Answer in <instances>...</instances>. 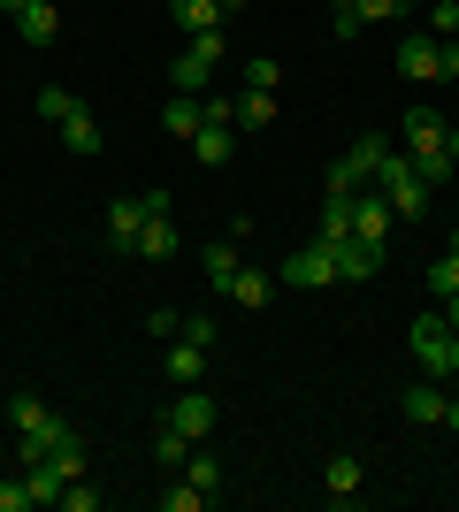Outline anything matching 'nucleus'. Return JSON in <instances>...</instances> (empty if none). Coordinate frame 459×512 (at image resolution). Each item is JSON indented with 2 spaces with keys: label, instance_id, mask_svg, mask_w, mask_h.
Instances as JSON below:
<instances>
[{
  "label": "nucleus",
  "instance_id": "nucleus-13",
  "mask_svg": "<svg viewBox=\"0 0 459 512\" xmlns=\"http://www.w3.org/2000/svg\"><path fill=\"white\" fill-rule=\"evenodd\" d=\"M322 490H329V505H360V459L352 451H337L322 467Z\"/></svg>",
  "mask_w": 459,
  "mask_h": 512
},
{
  "label": "nucleus",
  "instance_id": "nucleus-17",
  "mask_svg": "<svg viewBox=\"0 0 459 512\" xmlns=\"http://www.w3.org/2000/svg\"><path fill=\"white\" fill-rule=\"evenodd\" d=\"M131 253H138V260H169V253H176V222H169V214H146V230H138Z\"/></svg>",
  "mask_w": 459,
  "mask_h": 512
},
{
  "label": "nucleus",
  "instance_id": "nucleus-42",
  "mask_svg": "<svg viewBox=\"0 0 459 512\" xmlns=\"http://www.w3.org/2000/svg\"><path fill=\"white\" fill-rule=\"evenodd\" d=\"M444 321H452V329H459V291H452V299H444Z\"/></svg>",
  "mask_w": 459,
  "mask_h": 512
},
{
  "label": "nucleus",
  "instance_id": "nucleus-22",
  "mask_svg": "<svg viewBox=\"0 0 459 512\" xmlns=\"http://www.w3.org/2000/svg\"><path fill=\"white\" fill-rule=\"evenodd\" d=\"M238 268H245V260H238V245H207V283H215L222 299H230V283H238Z\"/></svg>",
  "mask_w": 459,
  "mask_h": 512
},
{
  "label": "nucleus",
  "instance_id": "nucleus-10",
  "mask_svg": "<svg viewBox=\"0 0 459 512\" xmlns=\"http://www.w3.org/2000/svg\"><path fill=\"white\" fill-rule=\"evenodd\" d=\"M16 39L23 46H54L62 39V8H54V0H31V8L16 16Z\"/></svg>",
  "mask_w": 459,
  "mask_h": 512
},
{
  "label": "nucleus",
  "instance_id": "nucleus-18",
  "mask_svg": "<svg viewBox=\"0 0 459 512\" xmlns=\"http://www.w3.org/2000/svg\"><path fill=\"white\" fill-rule=\"evenodd\" d=\"M444 406H452V398H444L437 383H414V390H406V421H414V428H437Z\"/></svg>",
  "mask_w": 459,
  "mask_h": 512
},
{
  "label": "nucleus",
  "instance_id": "nucleus-47",
  "mask_svg": "<svg viewBox=\"0 0 459 512\" xmlns=\"http://www.w3.org/2000/svg\"><path fill=\"white\" fill-rule=\"evenodd\" d=\"M452 253H459V230H452Z\"/></svg>",
  "mask_w": 459,
  "mask_h": 512
},
{
  "label": "nucleus",
  "instance_id": "nucleus-2",
  "mask_svg": "<svg viewBox=\"0 0 459 512\" xmlns=\"http://www.w3.org/2000/svg\"><path fill=\"white\" fill-rule=\"evenodd\" d=\"M383 153H391V138H352V153H337L329 161V176H322V192H368L375 184V169H383Z\"/></svg>",
  "mask_w": 459,
  "mask_h": 512
},
{
  "label": "nucleus",
  "instance_id": "nucleus-43",
  "mask_svg": "<svg viewBox=\"0 0 459 512\" xmlns=\"http://www.w3.org/2000/svg\"><path fill=\"white\" fill-rule=\"evenodd\" d=\"M23 8H31V0H0V16H23Z\"/></svg>",
  "mask_w": 459,
  "mask_h": 512
},
{
  "label": "nucleus",
  "instance_id": "nucleus-23",
  "mask_svg": "<svg viewBox=\"0 0 459 512\" xmlns=\"http://www.w3.org/2000/svg\"><path fill=\"white\" fill-rule=\"evenodd\" d=\"M314 237H352V192H322V230Z\"/></svg>",
  "mask_w": 459,
  "mask_h": 512
},
{
  "label": "nucleus",
  "instance_id": "nucleus-38",
  "mask_svg": "<svg viewBox=\"0 0 459 512\" xmlns=\"http://www.w3.org/2000/svg\"><path fill=\"white\" fill-rule=\"evenodd\" d=\"M176 337H192V344H207V352H215V321H207V314H184V329H176Z\"/></svg>",
  "mask_w": 459,
  "mask_h": 512
},
{
  "label": "nucleus",
  "instance_id": "nucleus-12",
  "mask_svg": "<svg viewBox=\"0 0 459 512\" xmlns=\"http://www.w3.org/2000/svg\"><path fill=\"white\" fill-rule=\"evenodd\" d=\"M161 123H169V138H184V146H192L199 130H207V107H199V92H169Z\"/></svg>",
  "mask_w": 459,
  "mask_h": 512
},
{
  "label": "nucleus",
  "instance_id": "nucleus-9",
  "mask_svg": "<svg viewBox=\"0 0 459 512\" xmlns=\"http://www.w3.org/2000/svg\"><path fill=\"white\" fill-rule=\"evenodd\" d=\"M444 130H452V115H437V107H414V115H406V161L437 153V146H444Z\"/></svg>",
  "mask_w": 459,
  "mask_h": 512
},
{
  "label": "nucleus",
  "instance_id": "nucleus-6",
  "mask_svg": "<svg viewBox=\"0 0 459 512\" xmlns=\"http://www.w3.org/2000/svg\"><path fill=\"white\" fill-rule=\"evenodd\" d=\"M391 222H398V214H391V199L375 192V184H368V192H352V237L383 245V237H391Z\"/></svg>",
  "mask_w": 459,
  "mask_h": 512
},
{
  "label": "nucleus",
  "instance_id": "nucleus-16",
  "mask_svg": "<svg viewBox=\"0 0 459 512\" xmlns=\"http://www.w3.org/2000/svg\"><path fill=\"white\" fill-rule=\"evenodd\" d=\"M169 23L192 39V31H215L222 23V0H169Z\"/></svg>",
  "mask_w": 459,
  "mask_h": 512
},
{
  "label": "nucleus",
  "instance_id": "nucleus-20",
  "mask_svg": "<svg viewBox=\"0 0 459 512\" xmlns=\"http://www.w3.org/2000/svg\"><path fill=\"white\" fill-rule=\"evenodd\" d=\"M192 161H199V169H222V161H230V123H207V130H199V138H192Z\"/></svg>",
  "mask_w": 459,
  "mask_h": 512
},
{
  "label": "nucleus",
  "instance_id": "nucleus-40",
  "mask_svg": "<svg viewBox=\"0 0 459 512\" xmlns=\"http://www.w3.org/2000/svg\"><path fill=\"white\" fill-rule=\"evenodd\" d=\"M437 77H459V39H444V54H437Z\"/></svg>",
  "mask_w": 459,
  "mask_h": 512
},
{
  "label": "nucleus",
  "instance_id": "nucleus-19",
  "mask_svg": "<svg viewBox=\"0 0 459 512\" xmlns=\"http://www.w3.org/2000/svg\"><path fill=\"white\" fill-rule=\"evenodd\" d=\"M207 77H215V62H199L192 46H184V54L169 62V92H207Z\"/></svg>",
  "mask_w": 459,
  "mask_h": 512
},
{
  "label": "nucleus",
  "instance_id": "nucleus-33",
  "mask_svg": "<svg viewBox=\"0 0 459 512\" xmlns=\"http://www.w3.org/2000/svg\"><path fill=\"white\" fill-rule=\"evenodd\" d=\"M429 31H437V39H459V0H437V8H429Z\"/></svg>",
  "mask_w": 459,
  "mask_h": 512
},
{
  "label": "nucleus",
  "instance_id": "nucleus-32",
  "mask_svg": "<svg viewBox=\"0 0 459 512\" xmlns=\"http://www.w3.org/2000/svg\"><path fill=\"white\" fill-rule=\"evenodd\" d=\"M414 169H421V184H444V176H452V169H459V161H452V153H444V146H437V153H421Z\"/></svg>",
  "mask_w": 459,
  "mask_h": 512
},
{
  "label": "nucleus",
  "instance_id": "nucleus-5",
  "mask_svg": "<svg viewBox=\"0 0 459 512\" xmlns=\"http://www.w3.org/2000/svg\"><path fill=\"white\" fill-rule=\"evenodd\" d=\"M322 245L337 260V283H368L383 268V245H368V237H322Z\"/></svg>",
  "mask_w": 459,
  "mask_h": 512
},
{
  "label": "nucleus",
  "instance_id": "nucleus-44",
  "mask_svg": "<svg viewBox=\"0 0 459 512\" xmlns=\"http://www.w3.org/2000/svg\"><path fill=\"white\" fill-rule=\"evenodd\" d=\"M452 375H459V329H452Z\"/></svg>",
  "mask_w": 459,
  "mask_h": 512
},
{
  "label": "nucleus",
  "instance_id": "nucleus-24",
  "mask_svg": "<svg viewBox=\"0 0 459 512\" xmlns=\"http://www.w3.org/2000/svg\"><path fill=\"white\" fill-rule=\"evenodd\" d=\"M230 299H238V306H268V299H276V276H261V268H238Z\"/></svg>",
  "mask_w": 459,
  "mask_h": 512
},
{
  "label": "nucleus",
  "instance_id": "nucleus-41",
  "mask_svg": "<svg viewBox=\"0 0 459 512\" xmlns=\"http://www.w3.org/2000/svg\"><path fill=\"white\" fill-rule=\"evenodd\" d=\"M444 153H452V161H459V123H452V130H444Z\"/></svg>",
  "mask_w": 459,
  "mask_h": 512
},
{
  "label": "nucleus",
  "instance_id": "nucleus-1",
  "mask_svg": "<svg viewBox=\"0 0 459 512\" xmlns=\"http://www.w3.org/2000/svg\"><path fill=\"white\" fill-rule=\"evenodd\" d=\"M375 192L391 199V214L398 222H421V214H429V184H421V169L414 161H406V153H383V169H375Z\"/></svg>",
  "mask_w": 459,
  "mask_h": 512
},
{
  "label": "nucleus",
  "instance_id": "nucleus-37",
  "mask_svg": "<svg viewBox=\"0 0 459 512\" xmlns=\"http://www.w3.org/2000/svg\"><path fill=\"white\" fill-rule=\"evenodd\" d=\"M62 505L69 512H92V505H100V490H85V474H77V482H62Z\"/></svg>",
  "mask_w": 459,
  "mask_h": 512
},
{
  "label": "nucleus",
  "instance_id": "nucleus-39",
  "mask_svg": "<svg viewBox=\"0 0 459 512\" xmlns=\"http://www.w3.org/2000/svg\"><path fill=\"white\" fill-rule=\"evenodd\" d=\"M352 16H360V23H383V16H398V0H352Z\"/></svg>",
  "mask_w": 459,
  "mask_h": 512
},
{
  "label": "nucleus",
  "instance_id": "nucleus-21",
  "mask_svg": "<svg viewBox=\"0 0 459 512\" xmlns=\"http://www.w3.org/2000/svg\"><path fill=\"white\" fill-rule=\"evenodd\" d=\"M230 107H238V130H261V123H276V92H253V85H245Z\"/></svg>",
  "mask_w": 459,
  "mask_h": 512
},
{
  "label": "nucleus",
  "instance_id": "nucleus-3",
  "mask_svg": "<svg viewBox=\"0 0 459 512\" xmlns=\"http://www.w3.org/2000/svg\"><path fill=\"white\" fill-rule=\"evenodd\" d=\"M276 283H291V291H329L337 283V260H329V245L314 237V245H299V253L276 268Z\"/></svg>",
  "mask_w": 459,
  "mask_h": 512
},
{
  "label": "nucleus",
  "instance_id": "nucleus-34",
  "mask_svg": "<svg viewBox=\"0 0 459 512\" xmlns=\"http://www.w3.org/2000/svg\"><path fill=\"white\" fill-rule=\"evenodd\" d=\"M276 77H284V62H245V85L253 92H276Z\"/></svg>",
  "mask_w": 459,
  "mask_h": 512
},
{
  "label": "nucleus",
  "instance_id": "nucleus-27",
  "mask_svg": "<svg viewBox=\"0 0 459 512\" xmlns=\"http://www.w3.org/2000/svg\"><path fill=\"white\" fill-rule=\"evenodd\" d=\"M429 291H437V299H452V291H459V253H452V245L429 260Z\"/></svg>",
  "mask_w": 459,
  "mask_h": 512
},
{
  "label": "nucleus",
  "instance_id": "nucleus-26",
  "mask_svg": "<svg viewBox=\"0 0 459 512\" xmlns=\"http://www.w3.org/2000/svg\"><path fill=\"white\" fill-rule=\"evenodd\" d=\"M23 482H31V505H62V474L46 467V459H31V467H23Z\"/></svg>",
  "mask_w": 459,
  "mask_h": 512
},
{
  "label": "nucleus",
  "instance_id": "nucleus-7",
  "mask_svg": "<svg viewBox=\"0 0 459 512\" xmlns=\"http://www.w3.org/2000/svg\"><path fill=\"white\" fill-rule=\"evenodd\" d=\"M169 428H176V436H192V444H199V436H207V428H215V398H207V390H184V398H176V406H169Z\"/></svg>",
  "mask_w": 459,
  "mask_h": 512
},
{
  "label": "nucleus",
  "instance_id": "nucleus-31",
  "mask_svg": "<svg viewBox=\"0 0 459 512\" xmlns=\"http://www.w3.org/2000/svg\"><path fill=\"white\" fill-rule=\"evenodd\" d=\"M207 505V490H192V482H169V490H161V512H199Z\"/></svg>",
  "mask_w": 459,
  "mask_h": 512
},
{
  "label": "nucleus",
  "instance_id": "nucleus-8",
  "mask_svg": "<svg viewBox=\"0 0 459 512\" xmlns=\"http://www.w3.org/2000/svg\"><path fill=\"white\" fill-rule=\"evenodd\" d=\"M85 459H92V451H85V436L54 421V436H46V467L62 474V482H77V474H85Z\"/></svg>",
  "mask_w": 459,
  "mask_h": 512
},
{
  "label": "nucleus",
  "instance_id": "nucleus-4",
  "mask_svg": "<svg viewBox=\"0 0 459 512\" xmlns=\"http://www.w3.org/2000/svg\"><path fill=\"white\" fill-rule=\"evenodd\" d=\"M414 367L421 375H452V321H444V306L414 321Z\"/></svg>",
  "mask_w": 459,
  "mask_h": 512
},
{
  "label": "nucleus",
  "instance_id": "nucleus-28",
  "mask_svg": "<svg viewBox=\"0 0 459 512\" xmlns=\"http://www.w3.org/2000/svg\"><path fill=\"white\" fill-rule=\"evenodd\" d=\"M77 107H85V100H77V92H62V85H46V92H39V115H46V123H69Z\"/></svg>",
  "mask_w": 459,
  "mask_h": 512
},
{
  "label": "nucleus",
  "instance_id": "nucleus-14",
  "mask_svg": "<svg viewBox=\"0 0 459 512\" xmlns=\"http://www.w3.org/2000/svg\"><path fill=\"white\" fill-rule=\"evenodd\" d=\"M138 230H146V199H115V207H108V245H115V253H131Z\"/></svg>",
  "mask_w": 459,
  "mask_h": 512
},
{
  "label": "nucleus",
  "instance_id": "nucleus-45",
  "mask_svg": "<svg viewBox=\"0 0 459 512\" xmlns=\"http://www.w3.org/2000/svg\"><path fill=\"white\" fill-rule=\"evenodd\" d=\"M414 8H421V0H398V16H414Z\"/></svg>",
  "mask_w": 459,
  "mask_h": 512
},
{
  "label": "nucleus",
  "instance_id": "nucleus-46",
  "mask_svg": "<svg viewBox=\"0 0 459 512\" xmlns=\"http://www.w3.org/2000/svg\"><path fill=\"white\" fill-rule=\"evenodd\" d=\"M230 8H245V0H222V16H230Z\"/></svg>",
  "mask_w": 459,
  "mask_h": 512
},
{
  "label": "nucleus",
  "instance_id": "nucleus-11",
  "mask_svg": "<svg viewBox=\"0 0 459 512\" xmlns=\"http://www.w3.org/2000/svg\"><path fill=\"white\" fill-rule=\"evenodd\" d=\"M437 54H444L437 31H414V39L398 46V77H414V85H421V77H437Z\"/></svg>",
  "mask_w": 459,
  "mask_h": 512
},
{
  "label": "nucleus",
  "instance_id": "nucleus-36",
  "mask_svg": "<svg viewBox=\"0 0 459 512\" xmlns=\"http://www.w3.org/2000/svg\"><path fill=\"white\" fill-rule=\"evenodd\" d=\"M0 512H31V482H23V474H16V482H0Z\"/></svg>",
  "mask_w": 459,
  "mask_h": 512
},
{
  "label": "nucleus",
  "instance_id": "nucleus-35",
  "mask_svg": "<svg viewBox=\"0 0 459 512\" xmlns=\"http://www.w3.org/2000/svg\"><path fill=\"white\" fill-rule=\"evenodd\" d=\"M146 329H153V337H161V344H169L176 329H184V314H176V306H153V314H146Z\"/></svg>",
  "mask_w": 459,
  "mask_h": 512
},
{
  "label": "nucleus",
  "instance_id": "nucleus-29",
  "mask_svg": "<svg viewBox=\"0 0 459 512\" xmlns=\"http://www.w3.org/2000/svg\"><path fill=\"white\" fill-rule=\"evenodd\" d=\"M153 451H161V467L176 474V467H184V459H192V436H176V428L161 421V444H153Z\"/></svg>",
  "mask_w": 459,
  "mask_h": 512
},
{
  "label": "nucleus",
  "instance_id": "nucleus-30",
  "mask_svg": "<svg viewBox=\"0 0 459 512\" xmlns=\"http://www.w3.org/2000/svg\"><path fill=\"white\" fill-rule=\"evenodd\" d=\"M184 482H192V490H207V497H215L222 467H215V459H207V451H192V459H184Z\"/></svg>",
  "mask_w": 459,
  "mask_h": 512
},
{
  "label": "nucleus",
  "instance_id": "nucleus-15",
  "mask_svg": "<svg viewBox=\"0 0 459 512\" xmlns=\"http://www.w3.org/2000/svg\"><path fill=\"white\" fill-rule=\"evenodd\" d=\"M199 375H207V344L176 337V344H169V383H176V390H192Z\"/></svg>",
  "mask_w": 459,
  "mask_h": 512
},
{
  "label": "nucleus",
  "instance_id": "nucleus-25",
  "mask_svg": "<svg viewBox=\"0 0 459 512\" xmlns=\"http://www.w3.org/2000/svg\"><path fill=\"white\" fill-rule=\"evenodd\" d=\"M62 146L69 153H100V123H92V107H77V115L62 123Z\"/></svg>",
  "mask_w": 459,
  "mask_h": 512
}]
</instances>
